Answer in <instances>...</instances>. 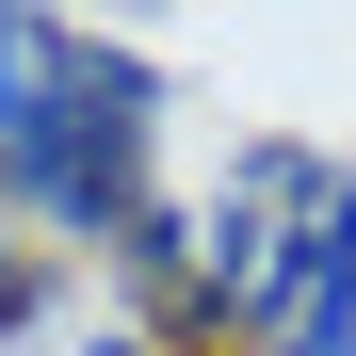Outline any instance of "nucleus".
<instances>
[{
	"label": "nucleus",
	"instance_id": "obj_3",
	"mask_svg": "<svg viewBox=\"0 0 356 356\" xmlns=\"http://www.w3.org/2000/svg\"><path fill=\"white\" fill-rule=\"evenodd\" d=\"M259 356H356V178H340V211L308 227V259H291V291H275Z\"/></svg>",
	"mask_w": 356,
	"mask_h": 356
},
{
	"label": "nucleus",
	"instance_id": "obj_1",
	"mask_svg": "<svg viewBox=\"0 0 356 356\" xmlns=\"http://www.w3.org/2000/svg\"><path fill=\"white\" fill-rule=\"evenodd\" d=\"M146 162H162V65L130 33L65 17L17 81H0V211H33L49 243H130L162 211Z\"/></svg>",
	"mask_w": 356,
	"mask_h": 356
},
{
	"label": "nucleus",
	"instance_id": "obj_4",
	"mask_svg": "<svg viewBox=\"0 0 356 356\" xmlns=\"http://www.w3.org/2000/svg\"><path fill=\"white\" fill-rule=\"evenodd\" d=\"M33 291H49V275H33V243H17V227H0V340L33 324Z\"/></svg>",
	"mask_w": 356,
	"mask_h": 356
},
{
	"label": "nucleus",
	"instance_id": "obj_2",
	"mask_svg": "<svg viewBox=\"0 0 356 356\" xmlns=\"http://www.w3.org/2000/svg\"><path fill=\"white\" fill-rule=\"evenodd\" d=\"M324 211H340V162L324 146H243V162L211 178V211L178 227V324H243L259 340Z\"/></svg>",
	"mask_w": 356,
	"mask_h": 356
},
{
	"label": "nucleus",
	"instance_id": "obj_5",
	"mask_svg": "<svg viewBox=\"0 0 356 356\" xmlns=\"http://www.w3.org/2000/svg\"><path fill=\"white\" fill-rule=\"evenodd\" d=\"M81 356H162V340H130V324H97V340H81Z\"/></svg>",
	"mask_w": 356,
	"mask_h": 356
}]
</instances>
